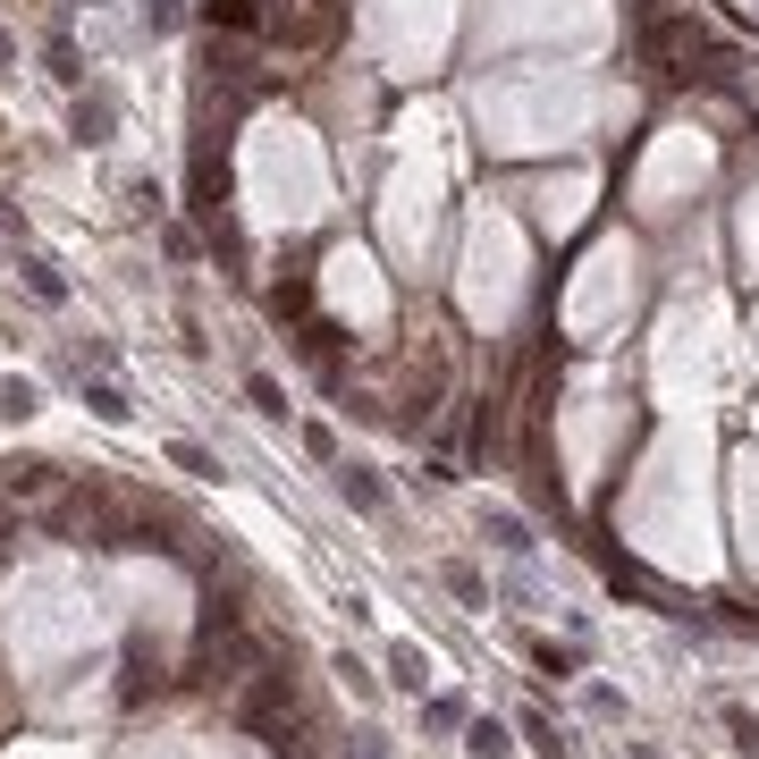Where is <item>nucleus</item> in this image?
<instances>
[{"label": "nucleus", "mask_w": 759, "mask_h": 759, "mask_svg": "<svg viewBox=\"0 0 759 759\" xmlns=\"http://www.w3.org/2000/svg\"><path fill=\"white\" fill-rule=\"evenodd\" d=\"M632 51H641V68H659V76H700V60H709V43H700L692 17H659V9H641Z\"/></svg>", "instance_id": "1"}, {"label": "nucleus", "mask_w": 759, "mask_h": 759, "mask_svg": "<svg viewBox=\"0 0 759 759\" xmlns=\"http://www.w3.org/2000/svg\"><path fill=\"white\" fill-rule=\"evenodd\" d=\"M0 490H9V498H43V490H51V465H43V456H17V465H0Z\"/></svg>", "instance_id": "2"}, {"label": "nucleus", "mask_w": 759, "mask_h": 759, "mask_svg": "<svg viewBox=\"0 0 759 759\" xmlns=\"http://www.w3.org/2000/svg\"><path fill=\"white\" fill-rule=\"evenodd\" d=\"M203 17H212V26H228V34H262V17H270V9H262V0H203Z\"/></svg>", "instance_id": "3"}, {"label": "nucleus", "mask_w": 759, "mask_h": 759, "mask_svg": "<svg viewBox=\"0 0 759 759\" xmlns=\"http://www.w3.org/2000/svg\"><path fill=\"white\" fill-rule=\"evenodd\" d=\"M76 135L101 144V135H110V101H76Z\"/></svg>", "instance_id": "4"}, {"label": "nucleus", "mask_w": 759, "mask_h": 759, "mask_svg": "<svg viewBox=\"0 0 759 759\" xmlns=\"http://www.w3.org/2000/svg\"><path fill=\"white\" fill-rule=\"evenodd\" d=\"M85 406H94L101 422H126V397H119V388H110V380H94V388H85Z\"/></svg>", "instance_id": "5"}, {"label": "nucleus", "mask_w": 759, "mask_h": 759, "mask_svg": "<svg viewBox=\"0 0 759 759\" xmlns=\"http://www.w3.org/2000/svg\"><path fill=\"white\" fill-rule=\"evenodd\" d=\"M338 490H347L354 506H380V481H372V473H354V465H347V473H338Z\"/></svg>", "instance_id": "6"}, {"label": "nucleus", "mask_w": 759, "mask_h": 759, "mask_svg": "<svg viewBox=\"0 0 759 759\" xmlns=\"http://www.w3.org/2000/svg\"><path fill=\"white\" fill-rule=\"evenodd\" d=\"M245 388H253V406H262V413H287V397H279V380H270V372H253Z\"/></svg>", "instance_id": "7"}, {"label": "nucleus", "mask_w": 759, "mask_h": 759, "mask_svg": "<svg viewBox=\"0 0 759 759\" xmlns=\"http://www.w3.org/2000/svg\"><path fill=\"white\" fill-rule=\"evenodd\" d=\"M270 304H279V321H287V313H304V304H313V287H304V279H279V296H270Z\"/></svg>", "instance_id": "8"}, {"label": "nucleus", "mask_w": 759, "mask_h": 759, "mask_svg": "<svg viewBox=\"0 0 759 759\" xmlns=\"http://www.w3.org/2000/svg\"><path fill=\"white\" fill-rule=\"evenodd\" d=\"M473 759H506V734L490 726V718H481V726H473Z\"/></svg>", "instance_id": "9"}, {"label": "nucleus", "mask_w": 759, "mask_h": 759, "mask_svg": "<svg viewBox=\"0 0 759 759\" xmlns=\"http://www.w3.org/2000/svg\"><path fill=\"white\" fill-rule=\"evenodd\" d=\"M0 413H34V388H26V380H0Z\"/></svg>", "instance_id": "10"}, {"label": "nucleus", "mask_w": 759, "mask_h": 759, "mask_svg": "<svg viewBox=\"0 0 759 759\" xmlns=\"http://www.w3.org/2000/svg\"><path fill=\"white\" fill-rule=\"evenodd\" d=\"M178 9H186V0H144V17H153V26H178Z\"/></svg>", "instance_id": "11"}]
</instances>
